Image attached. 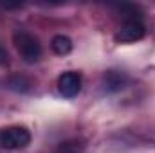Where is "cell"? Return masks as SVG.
I'll use <instances>...</instances> for the list:
<instances>
[{"label": "cell", "instance_id": "6da1fadb", "mask_svg": "<svg viewBox=\"0 0 155 153\" xmlns=\"http://www.w3.org/2000/svg\"><path fill=\"white\" fill-rule=\"evenodd\" d=\"M13 43L20 54V58L27 63H36L41 58V45L36 36L27 31H16L13 34Z\"/></svg>", "mask_w": 155, "mask_h": 153}, {"label": "cell", "instance_id": "7a4b0ae2", "mask_svg": "<svg viewBox=\"0 0 155 153\" xmlns=\"http://www.w3.org/2000/svg\"><path fill=\"white\" fill-rule=\"evenodd\" d=\"M31 142V133L24 126L0 128V150H22Z\"/></svg>", "mask_w": 155, "mask_h": 153}, {"label": "cell", "instance_id": "3957f363", "mask_svg": "<svg viewBox=\"0 0 155 153\" xmlns=\"http://www.w3.org/2000/svg\"><path fill=\"white\" fill-rule=\"evenodd\" d=\"M144 34H146V27L141 20H128L119 27L114 38L117 43H134L144 38Z\"/></svg>", "mask_w": 155, "mask_h": 153}, {"label": "cell", "instance_id": "277c9868", "mask_svg": "<svg viewBox=\"0 0 155 153\" xmlns=\"http://www.w3.org/2000/svg\"><path fill=\"white\" fill-rule=\"evenodd\" d=\"M58 90L63 97H76L81 90V76L78 72H63L58 77Z\"/></svg>", "mask_w": 155, "mask_h": 153}, {"label": "cell", "instance_id": "5b68a950", "mask_svg": "<svg viewBox=\"0 0 155 153\" xmlns=\"http://www.w3.org/2000/svg\"><path fill=\"white\" fill-rule=\"evenodd\" d=\"M52 50L58 54V56H65L72 50V40L69 36H63V34H58L52 38V43H51Z\"/></svg>", "mask_w": 155, "mask_h": 153}, {"label": "cell", "instance_id": "8992f818", "mask_svg": "<svg viewBox=\"0 0 155 153\" xmlns=\"http://www.w3.org/2000/svg\"><path fill=\"white\" fill-rule=\"evenodd\" d=\"M124 83H126V76L121 74V72L110 70V72H107V76H105V85L108 86V90H119V88L124 86Z\"/></svg>", "mask_w": 155, "mask_h": 153}, {"label": "cell", "instance_id": "52a82bcc", "mask_svg": "<svg viewBox=\"0 0 155 153\" xmlns=\"http://www.w3.org/2000/svg\"><path fill=\"white\" fill-rule=\"evenodd\" d=\"M83 150H85V144L78 139H72V141L60 142L56 153H83Z\"/></svg>", "mask_w": 155, "mask_h": 153}, {"label": "cell", "instance_id": "ba28073f", "mask_svg": "<svg viewBox=\"0 0 155 153\" xmlns=\"http://www.w3.org/2000/svg\"><path fill=\"white\" fill-rule=\"evenodd\" d=\"M7 60H9V56H7V50H5L4 47H0V65L7 63Z\"/></svg>", "mask_w": 155, "mask_h": 153}]
</instances>
